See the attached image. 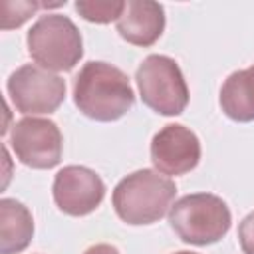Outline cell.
Here are the masks:
<instances>
[{
    "instance_id": "obj_1",
    "label": "cell",
    "mask_w": 254,
    "mask_h": 254,
    "mask_svg": "<svg viewBox=\"0 0 254 254\" xmlns=\"http://www.w3.org/2000/svg\"><path fill=\"white\" fill-rule=\"evenodd\" d=\"M77 109L95 121H117L135 103L129 77L107 62H87L73 81Z\"/></svg>"
},
{
    "instance_id": "obj_2",
    "label": "cell",
    "mask_w": 254,
    "mask_h": 254,
    "mask_svg": "<svg viewBox=\"0 0 254 254\" xmlns=\"http://www.w3.org/2000/svg\"><path fill=\"white\" fill-rule=\"evenodd\" d=\"M175 194L177 187L169 177L153 169H139L115 185L111 204L123 222L141 226L161 220L173 206Z\"/></svg>"
},
{
    "instance_id": "obj_3",
    "label": "cell",
    "mask_w": 254,
    "mask_h": 254,
    "mask_svg": "<svg viewBox=\"0 0 254 254\" xmlns=\"http://www.w3.org/2000/svg\"><path fill=\"white\" fill-rule=\"evenodd\" d=\"M169 224L175 234L194 246L218 242L232 224L228 204L210 192L185 194L169 208Z\"/></svg>"
},
{
    "instance_id": "obj_4",
    "label": "cell",
    "mask_w": 254,
    "mask_h": 254,
    "mask_svg": "<svg viewBox=\"0 0 254 254\" xmlns=\"http://www.w3.org/2000/svg\"><path fill=\"white\" fill-rule=\"evenodd\" d=\"M28 54L48 71H69L83 56V40L77 26L62 14L40 16L26 36Z\"/></svg>"
},
{
    "instance_id": "obj_5",
    "label": "cell",
    "mask_w": 254,
    "mask_h": 254,
    "mask_svg": "<svg viewBox=\"0 0 254 254\" xmlns=\"http://www.w3.org/2000/svg\"><path fill=\"white\" fill-rule=\"evenodd\" d=\"M135 81L143 103L161 115H181L189 105L187 81L179 64L169 56H147L137 67Z\"/></svg>"
},
{
    "instance_id": "obj_6",
    "label": "cell",
    "mask_w": 254,
    "mask_h": 254,
    "mask_svg": "<svg viewBox=\"0 0 254 254\" xmlns=\"http://www.w3.org/2000/svg\"><path fill=\"white\" fill-rule=\"evenodd\" d=\"M6 89L14 107L32 117L56 111L65 99V81L38 64H26L12 71Z\"/></svg>"
},
{
    "instance_id": "obj_7",
    "label": "cell",
    "mask_w": 254,
    "mask_h": 254,
    "mask_svg": "<svg viewBox=\"0 0 254 254\" xmlns=\"http://www.w3.org/2000/svg\"><path fill=\"white\" fill-rule=\"evenodd\" d=\"M10 145L20 163L32 169H52L62 161L64 137L52 119L22 117L12 125Z\"/></svg>"
},
{
    "instance_id": "obj_8",
    "label": "cell",
    "mask_w": 254,
    "mask_h": 254,
    "mask_svg": "<svg viewBox=\"0 0 254 254\" xmlns=\"http://www.w3.org/2000/svg\"><path fill=\"white\" fill-rule=\"evenodd\" d=\"M52 196L56 206L69 216L91 214L105 196V183L101 177L81 165H67L54 177Z\"/></svg>"
},
{
    "instance_id": "obj_9",
    "label": "cell",
    "mask_w": 254,
    "mask_h": 254,
    "mask_svg": "<svg viewBox=\"0 0 254 254\" xmlns=\"http://www.w3.org/2000/svg\"><path fill=\"white\" fill-rule=\"evenodd\" d=\"M151 161L161 175H185L200 161V141L189 127L169 123L159 129L151 141Z\"/></svg>"
},
{
    "instance_id": "obj_10",
    "label": "cell",
    "mask_w": 254,
    "mask_h": 254,
    "mask_svg": "<svg viewBox=\"0 0 254 254\" xmlns=\"http://www.w3.org/2000/svg\"><path fill=\"white\" fill-rule=\"evenodd\" d=\"M165 30V10L159 2L127 0L121 18L117 20L119 36L141 48L153 46Z\"/></svg>"
},
{
    "instance_id": "obj_11",
    "label": "cell",
    "mask_w": 254,
    "mask_h": 254,
    "mask_svg": "<svg viewBox=\"0 0 254 254\" xmlns=\"http://www.w3.org/2000/svg\"><path fill=\"white\" fill-rule=\"evenodd\" d=\"M34 236V218L16 198L0 200V254H20Z\"/></svg>"
},
{
    "instance_id": "obj_12",
    "label": "cell",
    "mask_w": 254,
    "mask_h": 254,
    "mask_svg": "<svg viewBox=\"0 0 254 254\" xmlns=\"http://www.w3.org/2000/svg\"><path fill=\"white\" fill-rule=\"evenodd\" d=\"M218 103L224 115L232 121H254V65L232 71L224 79Z\"/></svg>"
},
{
    "instance_id": "obj_13",
    "label": "cell",
    "mask_w": 254,
    "mask_h": 254,
    "mask_svg": "<svg viewBox=\"0 0 254 254\" xmlns=\"http://www.w3.org/2000/svg\"><path fill=\"white\" fill-rule=\"evenodd\" d=\"M125 10V2L121 0H115V2H109V0H95V2H87V0H77L75 2V12L87 20V22H93V24H109L113 20H119L121 14Z\"/></svg>"
},
{
    "instance_id": "obj_14",
    "label": "cell",
    "mask_w": 254,
    "mask_h": 254,
    "mask_svg": "<svg viewBox=\"0 0 254 254\" xmlns=\"http://www.w3.org/2000/svg\"><path fill=\"white\" fill-rule=\"evenodd\" d=\"M2 8V30H12L22 26L38 8H44L40 2H12L4 0L0 4Z\"/></svg>"
},
{
    "instance_id": "obj_15",
    "label": "cell",
    "mask_w": 254,
    "mask_h": 254,
    "mask_svg": "<svg viewBox=\"0 0 254 254\" xmlns=\"http://www.w3.org/2000/svg\"><path fill=\"white\" fill-rule=\"evenodd\" d=\"M238 242L244 254H254V212L246 214L238 224Z\"/></svg>"
},
{
    "instance_id": "obj_16",
    "label": "cell",
    "mask_w": 254,
    "mask_h": 254,
    "mask_svg": "<svg viewBox=\"0 0 254 254\" xmlns=\"http://www.w3.org/2000/svg\"><path fill=\"white\" fill-rule=\"evenodd\" d=\"M83 254H119V250H117L113 244H105V242H101V244H93V246H89Z\"/></svg>"
},
{
    "instance_id": "obj_17",
    "label": "cell",
    "mask_w": 254,
    "mask_h": 254,
    "mask_svg": "<svg viewBox=\"0 0 254 254\" xmlns=\"http://www.w3.org/2000/svg\"><path fill=\"white\" fill-rule=\"evenodd\" d=\"M173 254H196V252H190V250H179V252H173Z\"/></svg>"
}]
</instances>
